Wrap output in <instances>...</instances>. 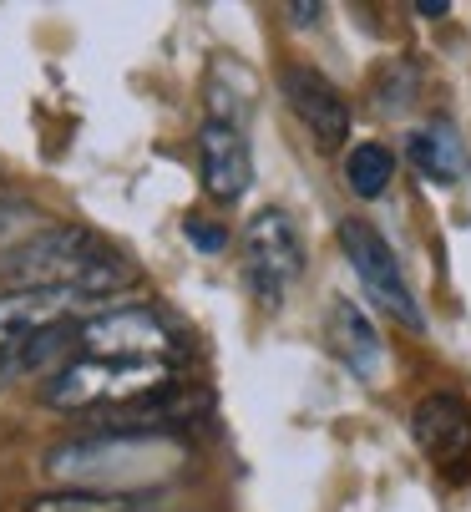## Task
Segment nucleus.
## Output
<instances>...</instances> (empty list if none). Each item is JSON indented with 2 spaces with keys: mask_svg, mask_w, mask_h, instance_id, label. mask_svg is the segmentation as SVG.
Wrapping results in <instances>:
<instances>
[{
  "mask_svg": "<svg viewBox=\"0 0 471 512\" xmlns=\"http://www.w3.org/2000/svg\"><path fill=\"white\" fill-rule=\"evenodd\" d=\"M26 512H147V507L132 492H76V487H61V492H46V497L26 502Z\"/></svg>",
  "mask_w": 471,
  "mask_h": 512,
  "instance_id": "15",
  "label": "nucleus"
},
{
  "mask_svg": "<svg viewBox=\"0 0 471 512\" xmlns=\"http://www.w3.org/2000/svg\"><path fill=\"white\" fill-rule=\"evenodd\" d=\"M71 345H82L76 340V325H56L46 335H31V340H16L0 350V391H6L16 376H31V371H46L51 360H61Z\"/></svg>",
  "mask_w": 471,
  "mask_h": 512,
  "instance_id": "13",
  "label": "nucleus"
},
{
  "mask_svg": "<svg viewBox=\"0 0 471 512\" xmlns=\"http://www.w3.org/2000/svg\"><path fill=\"white\" fill-rule=\"evenodd\" d=\"M345 183L360 198H380L390 183H396V153H390L385 142H360V148H350V158H345Z\"/></svg>",
  "mask_w": 471,
  "mask_h": 512,
  "instance_id": "14",
  "label": "nucleus"
},
{
  "mask_svg": "<svg viewBox=\"0 0 471 512\" xmlns=\"http://www.w3.org/2000/svg\"><path fill=\"white\" fill-rule=\"evenodd\" d=\"M325 335H330V350L350 365V371H355L360 381H375V376H380V365H385V345H380L375 320H370L355 300H335V305H330Z\"/></svg>",
  "mask_w": 471,
  "mask_h": 512,
  "instance_id": "11",
  "label": "nucleus"
},
{
  "mask_svg": "<svg viewBox=\"0 0 471 512\" xmlns=\"http://www.w3.org/2000/svg\"><path fill=\"white\" fill-rule=\"evenodd\" d=\"M304 274V239L284 208H259L244 229V279L264 310H279Z\"/></svg>",
  "mask_w": 471,
  "mask_h": 512,
  "instance_id": "5",
  "label": "nucleus"
},
{
  "mask_svg": "<svg viewBox=\"0 0 471 512\" xmlns=\"http://www.w3.org/2000/svg\"><path fill=\"white\" fill-rule=\"evenodd\" d=\"M183 239H188L193 249H203V254H223V249H228V229L213 224V218H203V213H193L188 224H183Z\"/></svg>",
  "mask_w": 471,
  "mask_h": 512,
  "instance_id": "16",
  "label": "nucleus"
},
{
  "mask_svg": "<svg viewBox=\"0 0 471 512\" xmlns=\"http://www.w3.org/2000/svg\"><path fill=\"white\" fill-rule=\"evenodd\" d=\"M416 11H421V16H446L451 6H446V0H421V6H416Z\"/></svg>",
  "mask_w": 471,
  "mask_h": 512,
  "instance_id": "19",
  "label": "nucleus"
},
{
  "mask_svg": "<svg viewBox=\"0 0 471 512\" xmlns=\"http://www.w3.org/2000/svg\"><path fill=\"white\" fill-rule=\"evenodd\" d=\"M112 289L102 284H61V289H6L0 295V350L66 325V315L107 305Z\"/></svg>",
  "mask_w": 471,
  "mask_h": 512,
  "instance_id": "7",
  "label": "nucleus"
},
{
  "mask_svg": "<svg viewBox=\"0 0 471 512\" xmlns=\"http://www.w3.org/2000/svg\"><path fill=\"white\" fill-rule=\"evenodd\" d=\"M411 442L441 477H471V406L451 391L416 401L411 411Z\"/></svg>",
  "mask_w": 471,
  "mask_h": 512,
  "instance_id": "8",
  "label": "nucleus"
},
{
  "mask_svg": "<svg viewBox=\"0 0 471 512\" xmlns=\"http://www.w3.org/2000/svg\"><path fill=\"white\" fill-rule=\"evenodd\" d=\"M31 234H41V224H36V213L26 203H6V208H0V244H6V239L26 244Z\"/></svg>",
  "mask_w": 471,
  "mask_h": 512,
  "instance_id": "17",
  "label": "nucleus"
},
{
  "mask_svg": "<svg viewBox=\"0 0 471 512\" xmlns=\"http://www.w3.org/2000/svg\"><path fill=\"white\" fill-rule=\"evenodd\" d=\"M188 467V447L168 431H92L41 457V472L76 492H152Z\"/></svg>",
  "mask_w": 471,
  "mask_h": 512,
  "instance_id": "1",
  "label": "nucleus"
},
{
  "mask_svg": "<svg viewBox=\"0 0 471 512\" xmlns=\"http://www.w3.org/2000/svg\"><path fill=\"white\" fill-rule=\"evenodd\" d=\"M340 249H345L355 279L365 284V295L390 320H401L406 330H426V315H421L411 284H406V269H401L396 249L385 244V234L375 224H365V218H345V224H340Z\"/></svg>",
  "mask_w": 471,
  "mask_h": 512,
  "instance_id": "6",
  "label": "nucleus"
},
{
  "mask_svg": "<svg viewBox=\"0 0 471 512\" xmlns=\"http://www.w3.org/2000/svg\"><path fill=\"white\" fill-rule=\"evenodd\" d=\"M168 391V365H132V360H66L46 381L41 401L56 411H92V406H137Z\"/></svg>",
  "mask_w": 471,
  "mask_h": 512,
  "instance_id": "3",
  "label": "nucleus"
},
{
  "mask_svg": "<svg viewBox=\"0 0 471 512\" xmlns=\"http://www.w3.org/2000/svg\"><path fill=\"white\" fill-rule=\"evenodd\" d=\"M284 16H289L294 26H314V21L325 16V6H284Z\"/></svg>",
  "mask_w": 471,
  "mask_h": 512,
  "instance_id": "18",
  "label": "nucleus"
},
{
  "mask_svg": "<svg viewBox=\"0 0 471 512\" xmlns=\"http://www.w3.org/2000/svg\"><path fill=\"white\" fill-rule=\"evenodd\" d=\"M76 340L92 360H132V365H163L168 355L178 360L183 355V340L178 330L152 315L142 305H112V310H97L76 325Z\"/></svg>",
  "mask_w": 471,
  "mask_h": 512,
  "instance_id": "4",
  "label": "nucleus"
},
{
  "mask_svg": "<svg viewBox=\"0 0 471 512\" xmlns=\"http://www.w3.org/2000/svg\"><path fill=\"white\" fill-rule=\"evenodd\" d=\"M279 92H284L289 112L309 127V137L320 142V148H340V142L350 137V102H345V92L325 77V71L284 66L279 71Z\"/></svg>",
  "mask_w": 471,
  "mask_h": 512,
  "instance_id": "9",
  "label": "nucleus"
},
{
  "mask_svg": "<svg viewBox=\"0 0 471 512\" xmlns=\"http://www.w3.org/2000/svg\"><path fill=\"white\" fill-rule=\"evenodd\" d=\"M406 158L416 163V173H426L431 183H461L466 178V148L451 122H431L416 127L406 137Z\"/></svg>",
  "mask_w": 471,
  "mask_h": 512,
  "instance_id": "12",
  "label": "nucleus"
},
{
  "mask_svg": "<svg viewBox=\"0 0 471 512\" xmlns=\"http://www.w3.org/2000/svg\"><path fill=\"white\" fill-rule=\"evenodd\" d=\"M132 264L117 259L92 229L82 224H51L31 234L26 244L0 249V279H11V289H61V284H102L117 289L132 284Z\"/></svg>",
  "mask_w": 471,
  "mask_h": 512,
  "instance_id": "2",
  "label": "nucleus"
},
{
  "mask_svg": "<svg viewBox=\"0 0 471 512\" xmlns=\"http://www.w3.org/2000/svg\"><path fill=\"white\" fill-rule=\"evenodd\" d=\"M198 168H203L208 198H218V203L244 198V188H249V178H254V158H249L244 132L233 127V122L208 117V122L198 127Z\"/></svg>",
  "mask_w": 471,
  "mask_h": 512,
  "instance_id": "10",
  "label": "nucleus"
}]
</instances>
